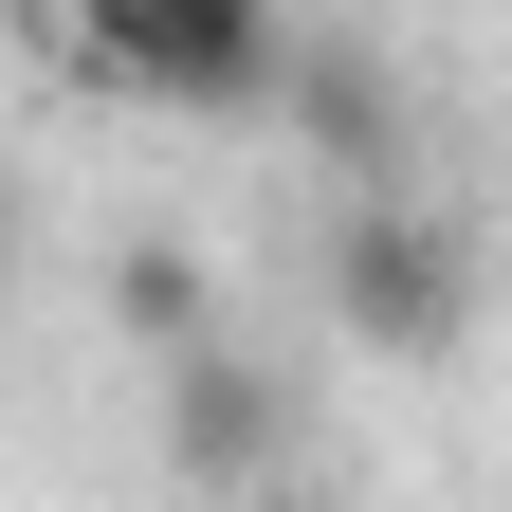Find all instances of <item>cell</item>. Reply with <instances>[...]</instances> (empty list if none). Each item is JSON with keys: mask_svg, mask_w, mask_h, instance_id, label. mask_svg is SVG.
Wrapping results in <instances>:
<instances>
[{"mask_svg": "<svg viewBox=\"0 0 512 512\" xmlns=\"http://www.w3.org/2000/svg\"><path fill=\"white\" fill-rule=\"evenodd\" d=\"M330 330H348L366 366H439V348L476 330V256H458V220L403 202V183H366V202L330 220Z\"/></svg>", "mask_w": 512, "mask_h": 512, "instance_id": "1", "label": "cell"}, {"mask_svg": "<svg viewBox=\"0 0 512 512\" xmlns=\"http://www.w3.org/2000/svg\"><path fill=\"white\" fill-rule=\"evenodd\" d=\"M55 37H74V74L165 92V110H256V92L293 74L275 0H55Z\"/></svg>", "mask_w": 512, "mask_h": 512, "instance_id": "2", "label": "cell"}, {"mask_svg": "<svg viewBox=\"0 0 512 512\" xmlns=\"http://www.w3.org/2000/svg\"><path fill=\"white\" fill-rule=\"evenodd\" d=\"M165 458L202 476V494H220V476H256V458H275V366L183 348V366H165Z\"/></svg>", "mask_w": 512, "mask_h": 512, "instance_id": "3", "label": "cell"}, {"mask_svg": "<svg viewBox=\"0 0 512 512\" xmlns=\"http://www.w3.org/2000/svg\"><path fill=\"white\" fill-rule=\"evenodd\" d=\"M110 330L147 348V366H183V348H220V275H202L183 238H128V256H110Z\"/></svg>", "mask_w": 512, "mask_h": 512, "instance_id": "4", "label": "cell"}, {"mask_svg": "<svg viewBox=\"0 0 512 512\" xmlns=\"http://www.w3.org/2000/svg\"><path fill=\"white\" fill-rule=\"evenodd\" d=\"M0 256H19V183H0Z\"/></svg>", "mask_w": 512, "mask_h": 512, "instance_id": "5", "label": "cell"}]
</instances>
